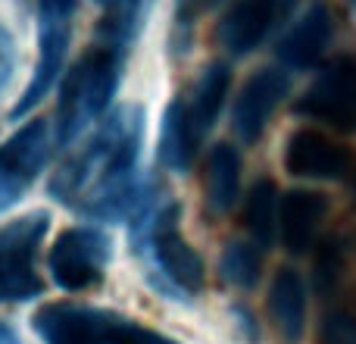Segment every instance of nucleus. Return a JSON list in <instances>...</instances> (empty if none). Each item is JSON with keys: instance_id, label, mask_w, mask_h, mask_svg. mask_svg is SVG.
<instances>
[{"instance_id": "nucleus-14", "label": "nucleus", "mask_w": 356, "mask_h": 344, "mask_svg": "<svg viewBox=\"0 0 356 344\" xmlns=\"http://www.w3.org/2000/svg\"><path fill=\"white\" fill-rule=\"evenodd\" d=\"M328 213L325 194L309 188H294L282 197V210H278V235L282 244L291 253H307L313 247L316 235L322 228V219Z\"/></svg>"}, {"instance_id": "nucleus-2", "label": "nucleus", "mask_w": 356, "mask_h": 344, "mask_svg": "<svg viewBox=\"0 0 356 344\" xmlns=\"http://www.w3.org/2000/svg\"><path fill=\"white\" fill-rule=\"evenodd\" d=\"M129 47L97 38V44L75 60V66L63 79L60 104H56V144H72L85 129L100 123L113 94L122 79Z\"/></svg>"}, {"instance_id": "nucleus-24", "label": "nucleus", "mask_w": 356, "mask_h": 344, "mask_svg": "<svg viewBox=\"0 0 356 344\" xmlns=\"http://www.w3.org/2000/svg\"><path fill=\"white\" fill-rule=\"evenodd\" d=\"M0 344H22V341H19V335L13 332L6 322H0Z\"/></svg>"}, {"instance_id": "nucleus-25", "label": "nucleus", "mask_w": 356, "mask_h": 344, "mask_svg": "<svg viewBox=\"0 0 356 344\" xmlns=\"http://www.w3.org/2000/svg\"><path fill=\"white\" fill-rule=\"evenodd\" d=\"M350 6H353V10H356V0H350Z\"/></svg>"}, {"instance_id": "nucleus-21", "label": "nucleus", "mask_w": 356, "mask_h": 344, "mask_svg": "<svg viewBox=\"0 0 356 344\" xmlns=\"http://www.w3.org/2000/svg\"><path fill=\"white\" fill-rule=\"evenodd\" d=\"M319 344H356V316L334 310L319 322Z\"/></svg>"}, {"instance_id": "nucleus-3", "label": "nucleus", "mask_w": 356, "mask_h": 344, "mask_svg": "<svg viewBox=\"0 0 356 344\" xmlns=\"http://www.w3.org/2000/svg\"><path fill=\"white\" fill-rule=\"evenodd\" d=\"M228 85H232V72L225 63H209L191 85V94L175 97L166 107L160 129V160L166 169L184 172L191 166L197 148L219 119Z\"/></svg>"}, {"instance_id": "nucleus-4", "label": "nucleus", "mask_w": 356, "mask_h": 344, "mask_svg": "<svg viewBox=\"0 0 356 344\" xmlns=\"http://www.w3.org/2000/svg\"><path fill=\"white\" fill-rule=\"evenodd\" d=\"M135 244L154 263L163 276L166 291L172 295H194L203 285V260L194 247L184 241L178 228L175 203H156L144 191L135 207Z\"/></svg>"}, {"instance_id": "nucleus-1", "label": "nucleus", "mask_w": 356, "mask_h": 344, "mask_svg": "<svg viewBox=\"0 0 356 344\" xmlns=\"http://www.w3.org/2000/svg\"><path fill=\"white\" fill-rule=\"evenodd\" d=\"M141 141L144 113L138 107H119L100 119L85 148L60 166L50 182L54 197L88 219H119L131 213L144 194L135 182Z\"/></svg>"}, {"instance_id": "nucleus-13", "label": "nucleus", "mask_w": 356, "mask_h": 344, "mask_svg": "<svg viewBox=\"0 0 356 344\" xmlns=\"http://www.w3.org/2000/svg\"><path fill=\"white\" fill-rule=\"evenodd\" d=\"M332 38H334L332 13H328V6L316 3L278 41V60L284 63V69H313L325 56Z\"/></svg>"}, {"instance_id": "nucleus-7", "label": "nucleus", "mask_w": 356, "mask_h": 344, "mask_svg": "<svg viewBox=\"0 0 356 344\" xmlns=\"http://www.w3.org/2000/svg\"><path fill=\"white\" fill-rule=\"evenodd\" d=\"M297 113L338 132H356V56L328 63L297 100Z\"/></svg>"}, {"instance_id": "nucleus-15", "label": "nucleus", "mask_w": 356, "mask_h": 344, "mask_svg": "<svg viewBox=\"0 0 356 344\" xmlns=\"http://www.w3.org/2000/svg\"><path fill=\"white\" fill-rule=\"evenodd\" d=\"M241 191V157L232 144H216L203 166V197L213 216H222L234 207Z\"/></svg>"}, {"instance_id": "nucleus-6", "label": "nucleus", "mask_w": 356, "mask_h": 344, "mask_svg": "<svg viewBox=\"0 0 356 344\" xmlns=\"http://www.w3.org/2000/svg\"><path fill=\"white\" fill-rule=\"evenodd\" d=\"M110 263V238L94 226L66 228L47 253V269L63 291H88L104 279Z\"/></svg>"}, {"instance_id": "nucleus-19", "label": "nucleus", "mask_w": 356, "mask_h": 344, "mask_svg": "<svg viewBox=\"0 0 356 344\" xmlns=\"http://www.w3.org/2000/svg\"><path fill=\"white\" fill-rule=\"evenodd\" d=\"M263 247L253 241H232L222 253V276L238 288H253L259 282V269H263Z\"/></svg>"}, {"instance_id": "nucleus-12", "label": "nucleus", "mask_w": 356, "mask_h": 344, "mask_svg": "<svg viewBox=\"0 0 356 344\" xmlns=\"http://www.w3.org/2000/svg\"><path fill=\"white\" fill-rule=\"evenodd\" d=\"M278 6H282V0H234L216 29L219 44L232 56H244L257 50L275 25Z\"/></svg>"}, {"instance_id": "nucleus-9", "label": "nucleus", "mask_w": 356, "mask_h": 344, "mask_svg": "<svg viewBox=\"0 0 356 344\" xmlns=\"http://www.w3.org/2000/svg\"><path fill=\"white\" fill-rule=\"evenodd\" d=\"M119 313L81 304H47L35 316L44 344H113Z\"/></svg>"}, {"instance_id": "nucleus-5", "label": "nucleus", "mask_w": 356, "mask_h": 344, "mask_svg": "<svg viewBox=\"0 0 356 344\" xmlns=\"http://www.w3.org/2000/svg\"><path fill=\"white\" fill-rule=\"evenodd\" d=\"M47 213H29L0 228V304L41 295L44 282L35 272V260L47 235Z\"/></svg>"}, {"instance_id": "nucleus-18", "label": "nucleus", "mask_w": 356, "mask_h": 344, "mask_svg": "<svg viewBox=\"0 0 356 344\" xmlns=\"http://www.w3.org/2000/svg\"><path fill=\"white\" fill-rule=\"evenodd\" d=\"M97 3L104 6V22H100L97 38L129 47L138 31V22H141L144 0H97Z\"/></svg>"}, {"instance_id": "nucleus-8", "label": "nucleus", "mask_w": 356, "mask_h": 344, "mask_svg": "<svg viewBox=\"0 0 356 344\" xmlns=\"http://www.w3.org/2000/svg\"><path fill=\"white\" fill-rule=\"evenodd\" d=\"M50 157V125L44 119L25 123L0 148V213L10 210L41 175Z\"/></svg>"}, {"instance_id": "nucleus-22", "label": "nucleus", "mask_w": 356, "mask_h": 344, "mask_svg": "<svg viewBox=\"0 0 356 344\" xmlns=\"http://www.w3.org/2000/svg\"><path fill=\"white\" fill-rule=\"evenodd\" d=\"M213 6H219V0H175V22L178 31H188L203 13H209Z\"/></svg>"}, {"instance_id": "nucleus-17", "label": "nucleus", "mask_w": 356, "mask_h": 344, "mask_svg": "<svg viewBox=\"0 0 356 344\" xmlns=\"http://www.w3.org/2000/svg\"><path fill=\"white\" fill-rule=\"evenodd\" d=\"M278 210H282V201H278V191L269 178H259L253 182V188L247 191L244 201V226L250 232L253 244L269 247L275 241L278 232Z\"/></svg>"}, {"instance_id": "nucleus-23", "label": "nucleus", "mask_w": 356, "mask_h": 344, "mask_svg": "<svg viewBox=\"0 0 356 344\" xmlns=\"http://www.w3.org/2000/svg\"><path fill=\"white\" fill-rule=\"evenodd\" d=\"M13 69H16V44H13L10 29L0 22V94L13 81Z\"/></svg>"}, {"instance_id": "nucleus-16", "label": "nucleus", "mask_w": 356, "mask_h": 344, "mask_svg": "<svg viewBox=\"0 0 356 344\" xmlns=\"http://www.w3.org/2000/svg\"><path fill=\"white\" fill-rule=\"evenodd\" d=\"M269 313L284 341H300L307 322V288L294 269H278L269 288Z\"/></svg>"}, {"instance_id": "nucleus-11", "label": "nucleus", "mask_w": 356, "mask_h": 344, "mask_svg": "<svg viewBox=\"0 0 356 344\" xmlns=\"http://www.w3.org/2000/svg\"><path fill=\"white\" fill-rule=\"evenodd\" d=\"M350 150L341 141L328 138L325 132L297 129L284 144V169L297 178H319V182H338L350 172Z\"/></svg>"}, {"instance_id": "nucleus-20", "label": "nucleus", "mask_w": 356, "mask_h": 344, "mask_svg": "<svg viewBox=\"0 0 356 344\" xmlns=\"http://www.w3.org/2000/svg\"><path fill=\"white\" fill-rule=\"evenodd\" d=\"M75 0H38V38H69Z\"/></svg>"}, {"instance_id": "nucleus-10", "label": "nucleus", "mask_w": 356, "mask_h": 344, "mask_svg": "<svg viewBox=\"0 0 356 344\" xmlns=\"http://www.w3.org/2000/svg\"><path fill=\"white\" fill-rule=\"evenodd\" d=\"M288 88H291L288 72L278 66L257 69V72L244 81V88L238 91V100H234V107H232V125L241 141L253 144L263 135L272 113L288 97Z\"/></svg>"}]
</instances>
